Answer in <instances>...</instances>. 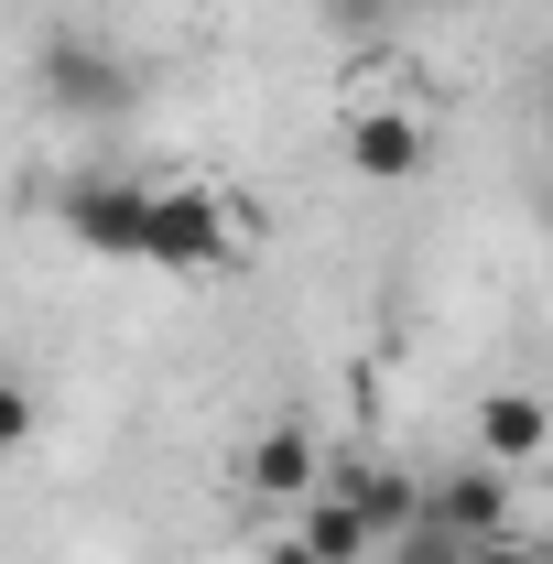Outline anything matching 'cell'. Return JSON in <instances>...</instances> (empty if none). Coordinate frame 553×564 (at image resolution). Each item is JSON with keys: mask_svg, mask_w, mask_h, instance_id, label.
<instances>
[{"mask_svg": "<svg viewBox=\"0 0 553 564\" xmlns=\"http://www.w3.org/2000/svg\"><path fill=\"white\" fill-rule=\"evenodd\" d=\"M239 217L217 185H152V250L141 272H174V282H207V272H239Z\"/></svg>", "mask_w": 553, "mask_h": 564, "instance_id": "obj_1", "label": "cell"}, {"mask_svg": "<svg viewBox=\"0 0 553 564\" xmlns=\"http://www.w3.org/2000/svg\"><path fill=\"white\" fill-rule=\"evenodd\" d=\"M33 87H44L55 109H76V120H120V109H131V66H120L109 44H87V33H44Z\"/></svg>", "mask_w": 553, "mask_h": 564, "instance_id": "obj_2", "label": "cell"}, {"mask_svg": "<svg viewBox=\"0 0 553 564\" xmlns=\"http://www.w3.org/2000/svg\"><path fill=\"white\" fill-rule=\"evenodd\" d=\"M76 250H98V261H141L152 250V185H66L55 196Z\"/></svg>", "mask_w": 553, "mask_h": 564, "instance_id": "obj_3", "label": "cell"}, {"mask_svg": "<svg viewBox=\"0 0 553 564\" xmlns=\"http://www.w3.org/2000/svg\"><path fill=\"white\" fill-rule=\"evenodd\" d=\"M423 521H445L456 543H499V532H510V467H488V456L445 467V478L423 489Z\"/></svg>", "mask_w": 553, "mask_h": 564, "instance_id": "obj_4", "label": "cell"}, {"mask_svg": "<svg viewBox=\"0 0 553 564\" xmlns=\"http://www.w3.org/2000/svg\"><path fill=\"white\" fill-rule=\"evenodd\" d=\"M423 109H347V174L358 185H413L423 174Z\"/></svg>", "mask_w": 553, "mask_h": 564, "instance_id": "obj_5", "label": "cell"}, {"mask_svg": "<svg viewBox=\"0 0 553 564\" xmlns=\"http://www.w3.org/2000/svg\"><path fill=\"white\" fill-rule=\"evenodd\" d=\"M337 489L369 510V532H380V543H402V532L423 521V478H413V467H391V456H347Z\"/></svg>", "mask_w": 553, "mask_h": 564, "instance_id": "obj_6", "label": "cell"}, {"mask_svg": "<svg viewBox=\"0 0 553 564\" xmlns=\"http://www.w3.org/2000/svg\"><path fill=\"white\" fill-rule=\"evenodd\" d=\"M553 445V402L543 391H478V456L488 467H521Z\"/></svg>", "mask_w": 553, "mask_h": 564, "instance_id": "obj_7", "label": "cell"}, {"mask_svg": "<svg viewBox=\"0 0 553 564\" xmlns=\"http://www.w3.org/2000/svg\"><path fill=\"white\" fill-rule=\"evenodd\" d=\"M293 532L315 543V564H380V532H369V510H358L337 478H326V489L293 510Z\"/></svg>", "mask_w": 553, "mask_h": 564, "instance_id": "obj_8", "label": "cell"}, {"mask_svg": "<svg viewBox=\"0 0 553 564\" xmlns=\"http://www.w3.org/2000/svg\"><path fill=\"white\" fill-rule=\"evenodd\" d=\"M239 478H250L261 499H293V510H304V499L326 489V478H315V434H304V423H272V434L250 445V467H239Z\"/></svg>", "mask_w": 553, "mask_h": 564, "instance_id": "obj_9", "label": "cell"}, {"mask_svg": "<svg viewBox=\"0 0 553 564\" xmlns=\"http://www.w3.org/2000/svg\"><path fill=\"white\" fill-rule=\"evenodd\" d=\"M380 564H467V543H456L445 521H413L402 543H380Z\"/></svg>", "mask_w": 553, "mask_h": 564, "instance_id": "obj_10", "label": "cell"}, {"mask_svg": "<svg viewBox=\"0 0 553 564\" xmlns=\"http://www.w3.org/2000/svg\"><path fill=\"white\" fill-rule=\"evenodd\" d=\"M22 445H33V391L0 380V456H22Z\"/></svg>", "mask_w": 553, "mask_h": 564, "instance_id": "obj_11", "label": "cell"}, {"mask_svg": "<svg viewBox=\"0 0 553 564\" xmlns=\"http://www.w3.org/2000/svg\"><path fill=\"white\" fill-rule=\"evenodd\" d=\"M467 564H543V543H521V532H499V543H467Z\"/></svg>", "mask_w": 553, "mask_h": 564, "instance_id": "obj_12", "label": "cell"}, {"mask_svg": "<svg viewBox=\"0 0 553 564\" xmlns=\"http://www.w3.org/2000/svg\"><path fill=\"white\" fill-rule=\"evenodd\" d=\"M261 564H315V543H304V532H282V543H272Z\"/></svg>", "mask_w": 553, "mask_h": 564, "instance_id": "obj_13", "label": "cell"}, {"mask_svg": "<svg viewBox=\"0 0 553 564\" xmlns=\"http://www.w3.org/2000/svg\"><path fill=\"white\" fill-rule=\"evenodd\" d=\"M402 11H445V0H402Z\"/></svg>", "mask_w": 553, "mask_h": 564, "instance_id": "obj_14", "label": "cell"}, {"mask_svg": "<svg viewBox=\"0 0 553 564\" xmlns=\"http://www.w3.org/2000/svg\"><path fill=\"white\" fill-rule=\"evenodd\" d=\"M543 564H553V543H543Z\"/></svg>", "mask_w": 553, "mask_h": 564, "instance_id": "obj_15", "label": "cell"}]
</instances>
